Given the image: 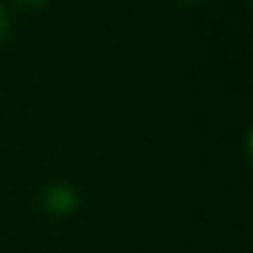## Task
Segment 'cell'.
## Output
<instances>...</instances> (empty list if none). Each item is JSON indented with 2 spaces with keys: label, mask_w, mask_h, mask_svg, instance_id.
Segmentation results:
<instances>
[{
  "label": "cell",
  "mask_w": 253,
  "mask_h": 253,
  "mask_svg": "<svg viewBox=\"0 0 253 253\" xmlns=\"http://www.w3.org/2000/svg\"><path fill=\"white\" fill-rule=\"evenodd\" d=\"M79 204V196L68 182H52L41 193V207L49 215H71Z\"/></svg>",
  "instance_id": "6da1fadb"
},
{
  "label": "cell",
  "mask_w": 253,
  "mask_h": 253,
  "mask_svg": "<svg viewBox=\"0 0 253 253\" xmlns=\"http://www.w3.org/2000/svg\"><path fill=\"white\" fill-rule=\"evenodd\" d=\"M185 3H193V0H185Z\"/></svg>",
  "instance_id": "277c9868"
},
{
  "label": "cell",
  "mask_w": 253,
  "mask_h": 253,
  "mask_svg": "<svg viewBox=\"0 0 253 253\" xmlns=\"http://www.w3.org/2000/svg\"><path fill=\"white\" fill-rule=\"evenodd\" d=\"M8 30H11V17H8V14H6V8L0 6V44L6 41Z\"/></svg>",
  "instance_id": "7a4b0ae2"
},
{
  "label": "cell",
  "mask_w": 253,
  "mask_h": 253,
  "mask_svg": "<svg viewBox=\"0 0 253 253\" xmlns=\"http://www.w3.org/2000/svg\"><path fill=\"white\" fill-rule=\"evenodd\" d=\"M14 3H19L22 8H41V6H46L49 0H14Z\"/></svg>",
  "instance_id": "3957f363"
}]
</instances>
